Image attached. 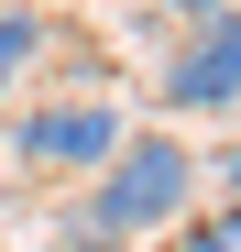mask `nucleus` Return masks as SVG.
Returning a JSON list of instances; mask_svg holds the SVG:
<instances>
[{
  "mask_svg": "<svg viewBox=\"0 0 241 252\" xmlns=\"http://www.w3.org/2000/svg\"><path fill=\"white\" fill-rule=\"evenodd\" d=\"M176 252H241V220H230V197L209 208V220H186V230H176Z\"/></svg>",
  "mask_w": 241,
  "mask_h": 252,
  "instance_id": "nucleus-5",
  "label": "nucleus"
},
{
  "mask_svg": "<svg viewBox=\"0 0 241 252\" xmlns=\"http://www.w3.org/2000/svg\"><path fill=\"white\" fill-rule=\"evenodd\" d=\"M165 110H197V121H230V99H241V33H230V11L219 22H197L186 44L165 55V88H153Z\"/></svg>",
  "mask_w": 241,
  "mask_h": 252,
  "instance_id": "nucleus-3",
  "label": "nucleus"
},
{
  "mask_svg": "<svg viewBox=\"0 0 241 252\" xmlns=\"http://www.w3.org/2000/svg\"><path fill=\"white\" fill-rule=\"evenodd\" d=\"M44 44H55V22H44V11H22V0H11V11H0V99H11V88H22L33 66H44Z\"/></svg>",
  "mask_w": 241,
  "mask_h": 252,
  "instance_id": "nucleus-4",
  "label": "nucleus"
},
{
  "mask_svg": "<svg viewBox=\"0 0 241 252\" xmlns=\"http://www.w3.org/2000/svg\"><path fill=\"white\" fill-rule=\"evenodd\" d=\"M120 132H132L120 99H44V110H22V143L11 154L33 164V176H99Z\"/></svg>",
  "mask_w": 241,
  "mask_h": 252,
  "instance_id": "nucleus-2",
  "label": "nucleus"
},
{
  "mask_svg": "<svg viewBox=\"0 0 241 252\" xmlns=\"http://www.w3.org/2000/svg\"><path fill=\"white\" fill-rule=\"evenodd\" d=\"M186 197H197V154L176 132H120L110 164L88 176V197L66 208V252H120V241L186 220Z\"/></svg>",
  "mask_w": 241,
  "mask_h": 252,
  "instance_id": "nucleus-1",
  "label": "nucleus"
},
{
  "mask_svg": "<svg viewBox=\"0 0 241 252\" xmlns=\"http://www.w3.org/2000/svg\"><path fill=\"white\" fill-rule=\"evenodd\" d=\"M165 11H176V22H219L230 0H165Z\"/></svg>",
  "mask_w": 241,
  "mask_h": 252,
  "instance_id": "nucleus-6",
  "label": "nucleus"
}]
</instances>
